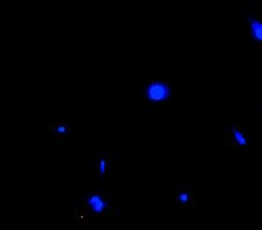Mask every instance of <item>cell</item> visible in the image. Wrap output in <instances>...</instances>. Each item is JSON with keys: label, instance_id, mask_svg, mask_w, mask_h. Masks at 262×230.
<instances>
[{"label": "cell", "instance_id": "5", "mask_svg": "<svg viewBox=\"0 0 262 230\" xmlns=\"http://www.w3.org/2000/svg\"><path fill=\"white\" fill-rule=\"evenodd\" d=\"M250 29H252V37L258 45H262V23L256 18H249Z\"/></svg>", "mask_w": 262, "mask_h": 230}, {"label": "cell", "instance_id": "2", "mask_svg": "<svg viewBox=\"0 0 262 230\" xmlns=\"http://www.w3.org/2000/svg\"><path fill=\"white\" fill-rule=\"evenodd\" d=\"M144 98L147 101V112L150 115L163 117L172 104L169 75H152L144 88Z\"/></svg>", "mask_w": 262, "mask_h": 230}, {"label": "cell", "instance_id": "7", "mask_svg": "<svg viewBox=\"0 0 262 230\" xmlns=\"http://www.w3.org/2000/svg\"><path fill=\"white\" fill-rule=\"evenodd\" d=\"M261 109H262V108H261Z\"/></svg>", "mask_w": 262, "mask_h": 230}, {"label": "cell", "instance_id": "4", "mask_svg": "<svg viewBox=\"0 0 262 230\" xmlns=\"http://www.w3.org/2000/svg\"><path fill=\"white\" fill-rule=\"evenodd\" d=\"M74 132V126L69 123H54L49 128V134L54 137V140H57L58 143L63 141L66 137H69Z\"/></svg>", "mask_w": 262, "mask_h": 230}, {"label": "cell", "instance_id": "3", "mask_svg": "<svg viewBox=\"0 0 262 230\" xmlns=\"http://www.w3.org/2000/svg\"><path fill=\"white\" fill-rule=\"evenodd\" d=\"M115 158L112 155V151L111 149H100L98 151V155H97V171L101 177L107 175V174H112L114 171H117V164H115Z\"/></svg>", "mask_w": 262, "mask_h": 230}, {"label": "cell", "instance_id": "1", "mask_svg": "<svg viewBox=\"0 0 262 230\" xmlns=\"http://www.w3.org/2000/svg\"><path fill=\"white\" fill-rule=\"evenodd\" d=\"M170 207L172 217L177 221H190L196 215V187L186 175H181V178L177 175L172 181Z\"/></svg>", "mask_w": 262, "mask_h": 230}, {"label": "cell", "instance_id": "6", "mask_svg": "<svg viewBox=\"0 0 262 230\" xmlns=\"http://www.w3.org/2000/svg\"><path fill=\"white\" fill-rule=\"evenodd\" d=\"M230 134H232L233 140L238 143V146H247V144H249V138L243 134V129H241V126H239V124L232 126Z\"/></svg>", "mask_w": 262, "mask_h": 230}]
</instances>
